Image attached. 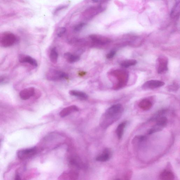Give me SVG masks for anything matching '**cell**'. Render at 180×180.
I'll list each match as a JSON object with an SVG mask.
<instances>
[{"label":"cell","instance_id":"cell-18","mask_svg":"<svg viewBox=\"0 0 180 180\" xmlns=\"http://www.w3.org/2000/svg\"><path fill=\"white\" fill-rule=\"evenodd\" d=\"M168 120L165 117H159L156 119V125L163 128L167 124Z\"/></svg>","mask_w":180,"mask_h":180},{"label":"cell","instance_id":"cell-9","mask_svg":"<svg viewBox=\"0 0 180 180\" xmlns=\"http://www.w3.org/2000/svg\"><path fill=\"white\" fill-rule=\"evenodd\" d=\"M34 94L35 89L34 87H30L21 90L19 93V96L22 100H27L33 96Z\"/></svg>","mask_w":180,"mask_h":180},{"label":"cell","instance_id":"cell-6","mask_svg":"<svg viewBox=\"0 0 180 180\" xmlns=\"http://www.w3.org/2000/svg\"><path fill=\"white\" fill-rule=\"evenodd\" d=\"M157 72L159 74H163L168 70V59L164 57H160L157 61Z\"/></svg>","mask_w":180,"mask_h":180},{"label":"cell","instance_id":"cell-10","mask_svg":"<svg viewBox=\"0 0 180 180\" xmlns=\"http://www.w3.org/2000/svg\"><path fill=\"white\" fill-rule=\"evenodd\" d=\"M79 109L75 105H72L63 109L59 113V115L62 118L68 116L73 112L78 111Z\"/></svg>","mask_w":180,"mask_h":180},{"label":"cell","instance_id":"cell-19","mask_svg":"<svg viewBox=\"0 0 180 180\" xmlns=\"http://www.w3.org/2000/svg\"><path fill=\"white\" fill-rule=\"evenodd\" d=\"M58 59V53L56 48L54 47L51 50L50 54V59L51 61L54 64L57 63Z\"/></svg>","mask_w":180,"mask_h":180},{"label":"cell","instance_id":"cell-27","mask_svg":"<svg viewBox=\"0 0 180 180\" xmlns=\"http://www.w3.org/2000/svg\"><path fill=\"white\" fill-rule=\"evenodd\" d=\"M178 84H173V85L169 86L168 89L171 91H175L178 90Z\"/></svg>","mask_w":180,"mask_h":180},{"label":"cell","instance_id":"cell-11","mask_svg":"<svg viewBox=\"0 0 180 180\" xmlns=\"http://www.w3.org/2000/svg\"><path fill=\"white\" fill-rule=\"evenodd\" d=\"M111 151L108 148H106L104 150L101 154L97 157L96 160L97 161L100 162H105L108 161L111 157Z\"/></svg>","mask_w":180,"mask_h":180},{"label":"cell","instance_id":"cell-17","mask_svg":"<svg viewBox=\"0 0 180 180\" xmlns=\"http://www.w3.org/2000/svg\"><path fill=\"white\" fill-rule=\"evenodd\" d=\"M126 125V122H123L120 123L117 127L116 130L117 136L119 139H121L123 137L124 130Z\"/></svg>","mask_w":180,"mask_h":180},{"label":"cell","instance_id":"cell-15","mask_svg":"<svg viewBox=\"0 0 180 180\" xmlns=\"http://www.w3.org/2000/svg\"><path fill=\"white\" fill-rule=\"evenodd\" d=\"M69 94L72 96L77 97L81 99L86 100L88 98V96L85 92L77 90H70Z\"/></svg>","mask_w":180,"mask_h":180},{"label":"cell","instance_id":"cell-2","mask_svg":"<svg viewBox=\"0 0 180 180\" xmlns=\"http://www.w3.org/2000/svg\"><path fill=\"white\" fill-rule=\"evenodd\" d=\"M46 77L48 80L54 81L68 79V75L65 72L53 69L46 72Z\"/></svg>","mask_w":180,"mask_h":180},{"label":"cell","instance_id":"cell-24","mask_svg":"<svg viewBox=\"0 0 180 180\" xmlns=\"http://www.w3.org/2000/svg\"><path fill=\"white\" fill-rule=\"evenodd\" d=\"M179 13V3H177L174 9H173L171 12V14L172 16H176Z\"/></svg>","mask_w":180,"mask_h":180},{"label":"cell","instance_id":"cell-12","mask_svg":"<svg viewBox=\"0 0 180 180\" xmlns=\"http://www.w3.org/2000/svg\"><path fill=\"white\" fill-rule=\"evenodd\" d=\"M19 62L21 63H28L34 67H37L38 63L35 59L30 56L21 55L19 57Z\"/></svg>","mask_w":180,"mask_h":180},{"label":"cell","instance_id":"cell-20","mask_svg":"<svg viewBox=\"0 0 180 180\" xmlns=\"http://www.w3.org/2000/svg\"><path fill=\"white\" fill-rule=\"evenodd\" d=\"M137 63V61L135 59H130L124 60L120 63V65L124 68H128L134 66Z\"/></svg>","mask_w":180,"mask_h":180},{"label":"cell","instance_id":"cell-5","mask_svg":"<svg viewBox=\"0 0 180 180\" xmlns=\"http://www.w3.org/2000/svg\"><path fill=\"white\" fill-rule=\"evenodd\" d=\"M36 147L19 150L17 152V156L20 159L24 160L28 159L35 154Z\"/></svg>","mask_w":180,"mask_h":180},{"label":"cell","instance_id":"cell-3","mask_svg":"<svg viewBox=\"0 0 180 180\" xmlns=\"http://www.w3.org/2000/svg\"><path fill=\"white\" fill-rule=\"evenodd\" d=\"M104 10L101 6H91L85 10L82 13V16L84 19L86 20H90L95 16L100 14Z\"/></svg>","mask_w":180,"mask_h":180},{"label":"cell","instance_id":"cell-23","mask_svg":"<svg viewBox=\"0 0 180 180\" xmlns=\"http://www.w3.org/2000/svg\"><path fill=\"white\" fill-rule=\"evenodd\" d=\"M86 24L85 23L82 22L76 25L74 28V30L75 32H79L83 29Z\"/></svg>","mask_w":180,"mask_h":180},{"label":"cell","instance_id":"cell-7","mask_svg":"<svg viewBox=\"0 0 180 180\" xmlns=\"http://www.w3.org/2000/svg\"><path fill=\"white\" fill-rule=\"evenodd\" d=\"M164 82L157 80H151L147 81L143 84L142 88L143 90H153L163 86L164 85Z\"/></svg>","mask_w":180,"mask_h":180},{"label":"cell","instance_id":"cell-14","mask_svg":"<svg viewBox=\"0 0 180 180\" xmlns=\"http://www.w3.org/2000/svg\"><path fill=\"white\" fill-rule=\"evenodd\" d=\"M174 175L172 172L165 170L160 175V179L163 180H172L174 179Z\"/></svg>","mask_w":180,"mask_h":180},{"label":"cell","instance_id":"cell-21","mask_svg":"<svg viewBox=\"0 0 180 180\" xmlns=\"http://www.w3.org/2000/svg\"><path fill=\"white\" fill-rule=\"evenodd\" d=\"M68 5H62V6H59L57 7L56 9L54 10V11L53 14L54 15H57L59 13L62 11L64 9H67L68 7Z\"/></svg>","mask_w":180,"mask_h":180},{"label":"cell","instance_id":"cell-16","mask_svg":"<svg viewBox=\"0 0 180 180\" xmlns=\"http://www.w3.org/2000/svg\"><path fill=\"white\" fill-rule=\"evenodd\" d=\"M152 104L149 100L144 99L139 104V106L143 110H148L151 108Z\"/></svg>","mask_w":180,"mask_h":180},{"label":"cell","instance_id":"cell-30","mask_svg":"<svg viewBox=\"0 0 180 180\" xmlns=\"http://www.w3.org/2000/svg\"><path fill=\"white\" fill-rule=\"evenodd\" d=\"M1 140H0V144H1Z\"/></svg>","mask_w":180,"mask_h":180},{"label":"cell","instance_id":"cell-25","mask_svg":"<svg viewBox=\"0 0 180 180\" xmlns=\"http://www.w3.org/2000/svg\"><path fill=\"white\" fill-rule=\"evenodd\" d=\"M67 29L65 28L62 27L59 28L57 32V35L59 37H61L65 33Z\"/></svg>","mask_w":180,"mask_h":180},{"label":"cell","instance_id":"cell-29","mask_svg":"<svg viewBox=\"0 0 180 180\" xmlns=\"http://www.w3.org/2000/svg\"><path fill=\"white\" fill-rule=\"evenodd\" d=\"M6 80V77L1 76L0 77V84L2 83L5 81Z\"/></svg>","mask_w":180,"mask_h":180},{"label":"cell","instance_id":"cell-22","mask_svg":"<svg viewBox=\"0 0 180 180\" xmlns=\"http://www.w3.org/2000/svg\"><path fill=\"white\" fill-rule=\"evenodd\" d=\"M163 129V128L156 125L154 127H153L152 128L148 130V133L149 134H152L156 133L157 132L161 131V130H162Z\"/></svg>","mask_w":180,"mask_h":180},{"label":"cell","instance_id":"cell-4","mask_svg":"<svg viewBox=\"0 0 180 180\" xmlns=\"http://www.w3.org/2000/svg\"><path fill=\"white\" fill-rule=\"evenodd\" d=\"M17 39L16 36L12 33H5L0 38V44L3 47H10L16 42Z\"/></svg>","mask_w":180,"mask_h":180},{"label":"cell","instance_id":"cell-26","mask_svg":"<svg viewBox=\"0 0 180 180\" xmlns=\"http://www.w3.org/2000/svg\"><path fill=\"white\" fill-rule=\"evenodd\" d=\"M116 54V52L114 50H112L107 54L106 57L107 59H111L114 57Z\"/></svg>","mask_w":180,"mask_h":180},{"label":"cell","instance_id":"cell-13","mask_svg":"<svg viewBox=\"0 0 180 180\" xmlns=\"http://www.w3.org/2000/svg\"><path fill=\"white\" fill-rule=\"evenodd\" d=\"M64 57L69 63H74L78 61L80 59V57L79 56L74 55L69 52L65 53L64 54Z\"/></svg>","mask_w":180,"mask_h":180},{"label":"cell","instance_id":"cell-8","mask_svg":"<svg viewBox=\"0 0 180 180\" xmlns=\"http://www.w3.org/2000/svg\"><path fill=\"white\" fill-rule=\"evenodd\" d=\"M90 37L92 42L97 45H105L110 42V39L108 38L97 34H91Z\"/></svg>","mask_w":180,"mask_h":180},{"label":"cell","instance_id":"cell-28","mask_svg":"<svg viewBox=\"0 0 180 180\" xmlns=\"http://www.w3.org/2000/svg\"><path fill=\"white\" fill-rule=\"evenodd\" d=\"M92 1L95 3H102L105 2L107 0H92Z\"/></svg>","mask_w":180,"mask_h":180},{"label":"cell","instance_id":"cell-1","mask_svg":"<svg viewBox=\"0 0 180 180\" xmlns=\"http://www.w3.org/2000/svg\"><path fill=\"white\" fill-rule=\"evenodd\" d=\"M123 110V107L120 104L114 105L110 107L101 119V126L104 128H108L120 118Z\"/></svg>","mask_w":180,"mask_h":180}]
</instances>
